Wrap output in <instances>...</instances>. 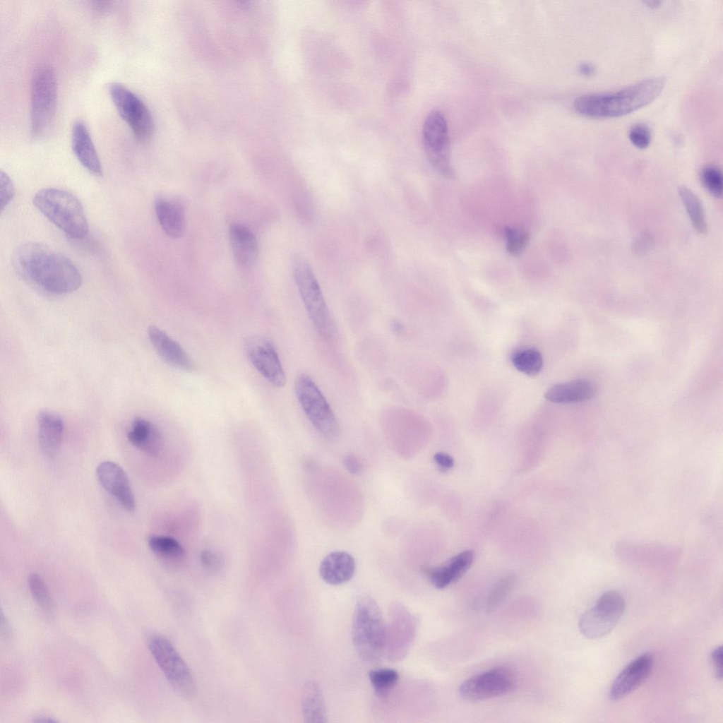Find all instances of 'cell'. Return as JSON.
Masks as SVG:
<instances>
[{
    "label": "cell",
    "mask_w": 723,
    "mask_h": 723,
    "mask_svg": "<svg viewBox=\"0 0 723 723\" xmlns=\"http://www.w3.org/2000/svg\"><path fill=\"white\" fill-rule=\"evenodd\" d=\"M71 147L80 163L95 176L102 175V168L89 130L82 121H75L71 129Z\"/></svg>",
    "instance_id": "ac0fdd59"
},
{
    "label": "cell",
    "mask_w": 723,
    "mask_h": 723,
    "mask_svg": "<svg viewBox=\"0 0 723 723\" xmlns=\"http://www.w3.org/2000/svg\"><path fill=\"white\" fill-rule=\"evenodd\" d=\"M28 581L30 591L35 601L44 611L51 613L54 609V603L43 579L37 573H32L30 574Z\"/></svg>",
    "instance_id": "4dcf8cb0"
},
{
    "label": "cell",
    "mask_w": 723,
    "mask_h": 723,
    "mask_svg": "<svg viewBox=\"0 0 723 723\" xmlns=\"http://www.w3.org/2000/svg\"><path fill=\"white\" fill-rule=\"evenodd\" d=\"M17 275L40 292L61 295L73 292L82 284L81 274L63 253L38 242L18 246L11 256Z\"/></svg>",
    "instance_id": "6da1fadb"
},
{
    "label": "cell",
    "mask_w": 723,
    "mask_h": 723,
    "mask_svg": "<svg viewBox=\"0 0 723 723\" xmlns=\"http://www.w3.org/2000/svg\"><path fill=\"white\" fill-rule=\"evenodd\" d=\"M653 660V655L650 652H645L631 661L614 681L609 698L612 700H618L639 688L649 676L652 669Z\"/></svg>",
    "instance_id": "9a60e30c"
},
{
    "label": "cell",
    "mask_w": 723,
    "mask_h": 723,
    "mask_svg": "<svg viewBox=\"0 0 723 723\" xmlns=\"http://www.w3.org/2000/svg\"><path fill=\"white\" fill-rule=\"evenodd\" d=\"M679 193L694 229L700 234H706L707 232V221L700 198L686 186L680 187Z\"/></svg>",
    "instance_id": "83f0119b"
},
{
    "label": "cell",
    "mask_w": 723,
    "mask_h": 723,
    "mask_svg": "<svg viewBox=\"0 0 723 723\" xmlns=\"http://www.w3.org/2000/svg\"><path fill=\"white\" fill-rule=\"evenodd\" d=\"M343 463L347 470L352 474H358L362 470V466L358 458L353 454L344 458Z\"/></svg>",
    "instance_id": "f35d334b"
},
{
    "label": "cell",
    "mask_w": 723,
    "mask_h": 723,
    "mask_svg": "<svg viewBox=\"0 0 723 723\" xmlns=\"http://www.w3.org/2000/svg\"><path fill=\"white\" fill-rule=\"evenodd\" d=\"M110 97L119 116L129 126L135 137L148 140L153 133L154 121L143 101L125 85L112 83L109 85Z\"/></svg>",
    "instance_id": "30bf717a"
},
{
    "label": "cell",
    "mask_w": 723,
    "mask_h": 723,
    "mask_svg": "<svg viewBox=\"0 0 723 723\" xmlns=\"http://www.w3.org/2000/svg\"><path fill=\"white\" fill-rule=\"evenodd\" d=\"M474 560V551L466 550L450 558L446 564L435 567L433 576L436 583L445 588L457 581L467 571Z\"/></svg>",
    "instance_id": "d4e9b609"
},
{
    "label": "cell",
    "mask_w": 723,
    "mask_h": 723,
    "mask_svg": "<svg viewBox=\"0 0 723 723\" xmlns=\"http://www.w3.org/2000/svg\"><path fill=\"white\" fill-rule=\"evenodd\" d=\"M404 328L405 327H404L403 324L400 321L394 320L391 323V329L395 333H402V330H404Z\"/></svg>",
    "instance_id": "b9f144b4"
},
{
    "label": "cell",
    "mask_w": 723,
    "mask_h": 723,
    "mask_svg": "<svg viewBox=\"0 0 723 723\" xmlns=\"http://www.w3.org/2000/svg\"><path fill=\"white\" fill-rule=\"evenodd\" d=\"M625 608V599L621 593L615 590L603 593L581 616L578 623L581 633L590 639L605 636L619 623Z\"/></svg>",
    "instance_id": "9c48e42d"
},
{
    "label": "cell",
    "mask_w": 723,
    "mask_h": 723,
    "mask_svg": "<svg viewBox=\"0 0 723 723\" xmlns=\"http://www.w3.org/2000/svg\"><path fill=\"white\" fill-rule=\"evenodd\" d=\"M294 391L306 416L314 428L325 438L337 436L340 426L326 398L306 374H299L294 381Z\"/></svg>",
    "instance_id": "52a82bcc"
},
{
    "label": "cell",
    "mask_w": 723,
    "mask_h": 723,
    "mask_svg": "<svg viewBox=\"0 0 723 723\" xmlns=\"http://www.w3.org/2000/svg\"><path fill=\"white\" fill-rule=\"evenodd\" d=\"M149 650L164 676L181 695L193 696L196 686L194 678L188 665L165 636L153 635L148 643Z\"/></svg>",
    "instance_id": "ba28073f"
},
{
    "label": "cell",
    "mask_w": 723,
    "mask_h": 723,
    "mask_svg": "<svg viewBox=\"0 0 723 723\" xmlns=\"http://www.w3.org/2000/svg\"><path fill=\"white\" fill-rule=\"evenodd\" d=\"M246 355L254 368L272 385L282 388L286 376L277 352L265 337L253 335L246 342Z\"/></svg>",
    "instance_id": "4fadbf2b"
},
{
    "label": "cell",
    "mask_w": 723,
    "mask_h": 723,
    "mask_svg": "<svg viewBox=\"0 0 723 723\" xmlns=\"http://www.w3.org/2000/svg\"><path fill=\"white\" fill-rule=\"evenodd\" d=\"M369 678L375 692L379 695H384L396 685L399 674L395 669L380 668L370 671Z\"/></svg>",
    "instance_id": "f546056e"
},
{
    "label": "cell",
    "mask_w": 723,
    "mask_h": 723,
    "mask_svg": "<svg viewBox=\"0 0 723 723\" xmlns=\"http://www.w3.org/2000/svg\"><path fill=\"white\" fill-rule=\"evenodd\" d=\"M515 687L513 673L507 667H497L465 680L459 687V694L465 700H482L508 694Z\"/></svg>",
    "instance_id": "7c38bea8"
},
{
    "label": "cell",
    "mask_w": 723,
    "mask_h": 723,
    "mask_svg": "<svg viewBox=\"0 0 723 723\" xmlns=\"http://www.w3.org/2000/svg\"><path fill=\"white\" fill-rule=\"evenodd\" d=\"M391 611L386 650L389 659L398 661L407 654L412 645L416 632V620L402 605L395 604Z\"/></svg>",
    "instance_id": "5bb4252c"
},
{
    "label": "cell",
    "mask_w": 723,
    "mask_h": 723,
    "mask_svg": "<svg viewBox=\"0 0 723 723\" xmlns=\"http://www.w3.org/2000/svg\"><path fill=\"white\" fill-rule=\"evenodd\" d=\"M422 141L433 167L443 176L452 177L453 171L449 160L448 124L441 112L434 110L426 116L422 126Z\"/></svg>",
    "instance_id": "8fae6325"
},
{
    "label": "cell",
    "mask_w": 723,
    "mask_h": 723,
    "mask_svg": "<svg viewBox=\"0 0 723 723\" xmlns=\"http://www.w3.org/2000/svg\"><path fill=\"white\" fill-rule=\"evenodd\" d=\"M352 637L363 659L374 662L381 658L386 647L387 628L379 606L369 596H361L357 602Z\"/></svg>",
    "instance_id": "277c9868"
},
{
    "label": "cell",
    "mask_w": 723,
    "mask_h": 723,
    "mask_svg": "<svg viewBox=\"0 0 723 723\" xmlns=\"http://www.w3.org/2000/svg\"><path fill=\"white\" fill-rule=\"evenodd\" d=\"M511 362L517 370L532 376L538 374L543 366L542 355L535 348H527L515 352L511 357Z\"/></svg>",
    "instance_id": "f1b7e54d"
},
{
    "label": "cell",
    "mask_w": 723,
    "mask_h": 723,
    "mask_svg": "<svg viewBox=\"0 0 723 723\" xmlns=\"http://www.w3.org/2000/svg\"><path fill=\"white\" fill-rule=\"evenodd\" d=\"M38 440L44 454L55 455L62 441L64 423L62 418L54 412L40 411L37 415Z\"/></svg>",
    "instance_id": "7402d4cb"
},
{
    "label": "cell",
    "mask_w": 723,
    "mask_h": 723,
    "mask_svg": "<svg viewBox=\"0 0 723 723\" xmlns=\"http://www.w3.org/2000/svg\"><path fill=\"white\" fill-rule=\"evenodd\" d=\"M662 76L644 79L615 92L581 95L573 102L575 110L591 118H613L631 113L654 100L662 92Z\"/></svg>",
    "instance_id": "7a4b0ae2"
},
{
    "label": "cell",
    "mask_w": 723,
    "mask_h": 723,
    "mask_svg": "<svg viewBox=\"0 0 723 723\" xmlns=\"http://www.w3.org/2000/svg\"><path fill=\"white\" fill-rule=\"evenodd\" d=\"M515 584V577L507 575L499 580L492 588L486 601V609H495L508 596Z\"/></svg>",
    "instance_id": "836d02e7"
},
{
    "label": "cell",
    "mask_w": 723,
    "mask_h": 723,
    "mask_svg": "<svg viewBox=\"0 0 723 723\" xmlns=\"http://www.w3.org/2000/svg\"><path fill=\"white\" fill-rule=\"evenodd\" d=\"M596 393L597 388L592 382L575 379L552 386L544 393V397L552 402L569 404L589 400Z\"/></svg>",
    "instance_id": "603a6c76"
},
{
    "label": "cell",
    "mask_w": 723,
    "mask_h": 723,
    "mask_svg": "<svg viewBox=\"0 0 723 723\" xmlns=\"http://www.w3.org/2000/svg\"><path fill=\"white\" fill-rule=\"evenodd\" d=\"M434 460L436 465L443 470L450 469L454 465L453 458L450 455L443 452L436 453L434 455Z\"/></svg>",
    "instance_id": "ab89813d"
},
{
    "label": "cell",
    "mask_w": 723,
    "mask_h": 723,
    "mask_svg": "<svg viewBox=\"0 0 723 723\" xmlns=\"http://www.w3.org/2000/svg\"><path fill=\"white\" fill-rule=\"evenodd\" d=\"M710 659L715 677L722 679V647H717L711 653Z\"/></svg>",
    "instance_id": "74e56055"
},
{
    "label": "cell",
    "mask_w": 723,
    "mask_h": 723,
    "mask_svg": "<svg viewBox=\"0 0 723 723\" xmlns=\"http://www.w3.org/2000/svg\"><path fill=\"white\" fill-rule=\"evenodd\" d=\"M700 181L705 189L713 196L720 198L722 194L723 176L717 166L707 165L700 172Z\"/></svg>",
    "instance_id": "1f68e13d"
},
{
    "label": "cell",
    "mask_w": 723,
    "mask_h": 723,
    "mask_svg": "<svg viewBox=\"0 0 723 723\" xmlns=\"http://www.w3.org/2000/svg\"><path fill=\"white\" fill-rule=\"evenodd\" d=\"M148 544L153 553L163 562L178 564L185 558V550L174 538L163 535H151Z\"/></svg>",
    "instance_id": "4316f807"
},
{
    "label": "cell",
    "mask_w": 723,
    "mask_h": 723,
    "mask_svg": "<svg viewBox=\"0 0 723 723\" xmlns=\"http://www.w3.org/2000/svg\"><path fill=\"white\" fill-rule=\"evenodd\" d=\"M355 561L351 554L336 551L328 554L321 562L319 573L328 584L337 585L349 581L355 571Z\"/></svg>",
    "instance_id": "44dd1931"
},
{
    "label": "cell",
    "mask_w": 723,
    "mask_h": 723,
    "mask_svg": "<svg viewBox=\"0 0 723 723\" xmlns=\"http://www.w3.org/2000/svg\"><path fill=\"white\" fill-rule=\"evenodd\" d=\"M229 237L236 263L242 268H250L258 253L257 240L253 233L245 225L234 223L229 227Z\"/></svg>",
    "instance_id": "ffe728a7"
},
{
    "label": "cell",
    "mask_w": 723,
    "mask_h": 723,
    "mask_svg": "<svg viewBox=\"0 0 723 723\" xmlns=\"http://www.w3.org/2000/svg\"><path fill=\"white\" fill-rule=\"evenodd\" d=\"M301 708L304 721L311 723L327 722L323 693L313 681L306 683L302 688Z\"/></svg>",
    "instance_id": "484cf974"
},
{
    "label": "cell",
    "mask_w": 723,
    "mask_h": 723,
    "mask_svg": "<svg viewBox=\"0 0 723 723\" xmlns=\"http://www.w3.org/2000/svg\"><path fill=\"white\" fill-rule=\"evenodd\" d=\"M34 205L56 227L72 239L84 238L89 226L79 200L72 193L56 188H45L35 193Z\"/></svg>",
    "instance_id": "3957f363"
},
{
    "label": "cell",
    "mask_w": 723,
    "mask_h": 723,
    "mask_svg": "<svg viewBox=\"0 0 723 723\" xmlns=\"http://www.w3.org/2000/svg\"><path fill=\"white\" fill-rule=\"evenodd\" d=\"M15 188L10 177L4 172H0V207L2 212L13 200Z\"/></svg>",
    "instance_id": "d590c367"
},
{
    "label": "cell",
    "mask_w": 723,
    "mask_h": 723,
    "mask_svg": "<svg viewBox=\"0 0 723 723\" xmlns=\"http://www.w3.org/2000/svg\"><path fill=\"white\" fill-rule=\"evenodd\" d=\"M57 104V83L54 70L42 66L34 72L30 85V134L44 136L54 121Z\"/></svg>",
    "instance_id": "8992f818"
},
{
    "label": "cell",
    "mask_w": 723,
    "mask_h": 723,
    "mask_svg": "<svg viewBox=\"0 0 723 723\" xmlns=\"http://www.w3.org/2000/svg\"><path fill=\"white\" fill-rule=\"evenodd\" d=\"M292 268L295 283L314 328L323 340L333 341L337 329L311 268L301 258L294 260Z\"/></svg>",
    "instance_id": "5b68a950"
},
{
    "label": "cell",
    "mask_w": 723,
    "mask_h": 723,
    "mask_svg": "<svg viewBox=\"0 0 723 723\" xmlns=\"http://www.w3.org/2000/svg\"><path fill=\"white\" fill-rule=\"evenodd\" d=\"M127 437L133 446L150 456H157L163 449L164 440L160 430L145 418L133 419Z\"/></svg>",
    "instance_id": "d6986e66"
},
{
    "label": "cell",
    "mask_w": 723,
    "mask_h": 723,
    "mask_svg": "<svg viewBox=\"0 0 723 723\" xmlns=\"http://www.w3.org/2000/svg\"><path fill=\"white\" fill-rule=\"evenodd\" d=\"M149 340L161 359L169 365L184 371H192L194 363L184 348L164 330L155 325L148 329Z\"/></svg>",
    "instance_id": "e0dca14e"
},
{
    "label": "cell",
    "mask_w": 723,
    "mask_h": 723,
    "mask_svg": "<svg viewBox=\"0 0 723 723\" xmlns=\"http://www.w3.org/2000/svg\"><path fill=\"white\" fill-rule=\"evenodd\" d=\"M155 210L162 230L172 238L181 237L185 229V215L182 205L172 199L159 197L155 202Z\"/></svg>",
    "instance_id": "cb8c5ba5"
},
{
    "label": "cell",
    "mask_w": 723,
    "mask_h": 723,
    "mask_svg": "<svg viewBox=\"0 0 723 723\" xmlns=\"http://www.w3.org/2000/svg\"><path fill=\"white\" fill-rule=\"evenodd\" d=\"M200 559L203 566L210 570H217L222 566V558L217 553L210 550L203 551Z\"/></svg>",
    "instance_id": "8d00e7d4"
},
{
    "label": "cell",
    "mask_w": 723,
    "mask_h": 723,
    "mask_svg": "<svg viewBox=\"0 0 723 723\" xmlns=\"http://www.w3.org/2000/svg\"><path fill=\"white\" fill-rule=\"evenodd\" d=\"M97 479L102 486L127 510L135 508V498L129 480L124 470L112 461L100 462L96 469Z\"/></svg>",
    "instance_id": "2e32d148"
},
{
    "label": "cell",
    "mask_w": 723,
    "mask_h": 723,
    "mask_svg": "<svg viewBox=\"0 0 723 723\" xmlns=\"http://www.w3.org/2000/svg\"><path fill=\"white\" fill-rule=\"evenodd\" d=\"M580 73L585 76H590L594 73V68L588 64H582L579 67Z\"/></svg>",
    "instance_id": "60d3db41"
},
{
    "label": "cell",
    "mask_w": 723,
    "mask_h": 723,
    "mask_svg": "<svg viewBox=\"0 0 723 723\" xmlns=\"http://www.w3.org/2000/svg\"><path fill=\"white\" fill-rule=\"evenodd\" d=\"M628 137L631 143L640 149L647 148L651 141L650 131L646 125L643 124L633 126L629 131Z\"/></svg>",
    "instance_id": "e575fe53"
},
{
    "label": "cell",
    "mask_w": 723,
    "mask_h": 723,
    "mask_svg": "<svg viewBox=\"0 0 723 723\" xmlns=\"http://www.w3.org/2000/svg\"><path fill=\"white\" fill-rule=\"evenodd\" d=\"M507 251L512 256L520 255L526 248L530 234L525 230L516 227H506L504 229Z\"/></svg>",
    "instance_id": "d6a6232c"
}]
</instances>
